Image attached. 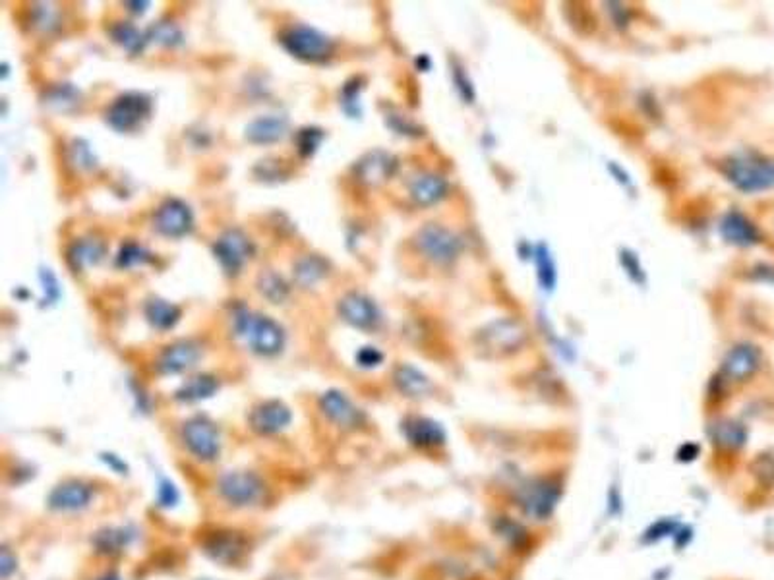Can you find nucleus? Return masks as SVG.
Returning <instances> with one entry per match:
<instances>
[{
    "instance_id": "f257e3e1",
    "label": "nucleus",
    "mask_w": 774,
    "mask_h": 580,
    "mask_svg": "<svg viewBox=\"0 0 774 580\" xmlns=\"http://www.w3.org/2000/svg\"><path fill=\"white\" fill-rule=\"evenodd\" d=\"M235 331L247 341L250 351L260 356H275L285 346V331L267 316L238 309L235 314Z\"/></svg>"
},
{
    "instance_id": "f03ea898",
    "label": "nucleus",
    "mask_w": 774,
    "mask_h": 580,
    "mask_svg": "<svg viewBox=\"0 0 774 580\" xmlns=\"http://www.w3.org/2000/svg\"><path fill=\"white\" fill-rule=\"evenodd\" d=\"M724 174L742 192H763L774 188V163L757 153L734 155L724 163Z\"/></svg>"
},
{
    "instance_id": "7ed1b4c3",
    "label": "nucleus",
    "mask_w": 774,
    "mask_h": 580,
    "mask_svg": "<svg viewBox=\"0 0 774 580\" xmlns=\"http://www.w3.org/2000/svg\"><path fill=\"white\" fill-rule=\"evenodd\" d=\"M217 492L223 501L237 509L257 505L264 497V482L257 474L247 470L227 472L217 480Z\"/></svg>"
},
{
    "instance_id": "20e7f679",
    "label": "nucleus",
    "mask_w": 774,
    "mask_h": 580,
    "mask_svg": "<svg viewBox=\"0 0 774 580\" xmlns=\"http://www.w3.org/2000/svg\"><path fill=\"white\" fill-rule=\"evenodd\" d=\"M415 244L426 260H430L436 265L454 263L461 252V240L454 232L434 223L422 227L417 232Z\"/></svg>"
},
{
    "instance_id": "39448f33",
    "label": "nucleus",
    "mask_w": 774,
    "mask_h": 580,
    "mask_svg": "<svg viewBox=\"0 0 774 580\" xmlns=\"http://www.w3.org/2000/svg\"><path fill=\"white\" fill-rule=\"evenodd\" d=\"M283 47L296 58L308 62H321L331 57L333 41L326 35L310 25H294L281 39Z\"/></svg>"
},
{
    "instance_id": "423d86ee",
    "label": "nucleus",
    "mask_w": 774,
    "mask_h": 580,
    "mask_svg": "<svg viewBox=\"0 0 774 580\" xmlns=\"http://www.w3.org/2000/svg\"><path fill=\"white\" fill-rule=\"evenodd\" d=\"M183 442L188 453L202 462H213L221 455V435L217 425L203 416L192 418L183 425Z\"/></svg>"
},
{
    "instance_id": "0eeeda50",
    "label": "nucleus",
    "mask_w": 774,
    "mask_h": 580,
    "mask_svg": "<svg viewBox=\"0 0 774 580\" xmlns=\"http://www.w3.org/2000/svg\"><path fill=\"white\" fill-rule=\"evenodd\" d=\"M151 114V99L144 94L130 92L114 99L107 111V122L116 132H134Z\"/></svg>"
},
{
    "instance_id": "6e6552de",
    "label": "nucleus",
    "mask_w": 774,
    "mask_h": 580,
    "mask_svg": "<svg viewBox=\"0 0 774 580\" xmlns=\"http://www.w3.org/2000/svg\"><path fill=\"white\" fill-rule=\"evenodd\" d=\"M254 248L250 238L238 228H230L223 232L219 240L213 244V254L217 262L221 263L227 275H237L238 271L250 260Z\"/></svg>"
},
{
    "instance_id": "1a4fd4ad",
    "label": "nucleus",
    "mask_w": 774,
    "mask_h": 580,
    "mask_svg": "<svg viewBox=\"0 0 774 580\" xmlns=\"http://www.w3.org/2000/svg\"><path fill=\"white\" fill-rule=\"evenodd\" d=\"M339 316L356 329H376L382 321L378 304L360 292H348L339 300Z\"/></svg>"
},
{
    "instance_id": "9d476101",
    "label": "nucleus",
    "mask_w": 774,
    "mask_h": 580,
    "mask_svg": "<svg viewBox=\"0 0 774 580\" xmlns=\"http://www.w3.org/2000/svg\"><path fill=\"white\" fill-rule=\"evenodd\" d=\"M153 227L166 238H183L194 228L192 210L180 200H166L155 213Z\"/></svg>"
},
{
    "instance_id": "9b49d317",
    "label": "nucleus",
    "mask_w": 774,
    "mask_h": 580,
    "mask_svg": "<svg viewBox=\"0 0 774 580\" xmlns=\"http://www.w3.org/2000/svg\"><path fill=\"white\" fill-rule=\"evenodd\" d=\"M760 352L753 344H738L726 354L722 362L720 379L726 383H742L750 379L759 370Z\"/></svg>"
},
{
    "instance_id": "f8f14e48",
    "label": "nucleus",
    "mask_w": 774,
    "mask_h": 580,
    "mask_svg": "<svg viewBox=\"0 0 774 580\" xmlns=\"http://www.w3.org/2000/svg\"><path fill=\"white\" fill-rule=\"evenodd\" d=\"M95 497L94 487L82 480H68L57 486L49 495V507L58 513H76L84 511Z\"/></svg>"
},
{
    "instance_id": "ddd939ff",
    "label": "nucleus",
    "mask_w": 774,
    "mask_h": 580,
    "mask_svg": "<svg viewBox=\"0 0 774 580\" xmlns=\"http://www.w3.org/2000/svg\"><path fill=\"white\" fill-rule=\"evenodd\" d=\"M481 339L486 351L508 354L518 351V348L523 344L525 329L519 321L501 319V321H494L492 326H488L481 333Z\"/></svg>"
},
{
    "instance_id": "4468645a",
    "label": "nucleus",
    "mask_w": 774,
    "mask_h": 580,
    "mask_svg": "<svg viewBox=\"0 0 774 580\" xmlns=\"http://www.w3.org/2000/svg\"><path fill=\"white\" fill-rule=\"evenodd\" d=\"M292 420L291 408L281 401H266L250 412V428L260 435H275L289 428Z\"/></svg>"
},
{
    "instance_id": "2eb2a0df",
    "label": "nucleus",
    "mask_w": 774,
    "mask_h": 580,
    "mask_svg": "<svg viewBox=\"0 0 774 580\" xmlns=\"http://www.w3.org/2000/svg\"><path fill=\"white\" fill-rule=\"evenodd\" d=\"M202 358V346L196 341H178L166 346L158 360V370L163 376H176L192 370Z\"/></svg>"
},
{
    "instance_id": "dca6fc26",
    "label": "nucleus",
    "mask_w": 774,
    "mask_h": 580,
    "mask_svg": "<svg viewBox=\"0 0 774 580\" xmlns=\"http://www.w3.org/2000/svg\"><path fill=\"white\" fill-rule=\"evenodd\" d=\"M320 408L324 412V416L333 422L339 428H356L363 422V412H360L351 398L338 389H329L320 398Z\"/></svg>"
},
{
    "instance_id": "f3484780",
    "label": "nucleus",
    "mask_w": 774,
    "mask_h": 580,
    "mask_svg": "<svg viewBox=\"0 0 774 580\" xmlns=\"http://www.w3.org/2000/svg\"><path fill=\"white\" fill-rule=\"evenodd\" d=\"M403 433L409 440V443H412L415 447H420V449L440 447L446 442V432H444L442 425L430 420V418H422V416L405 420Z\"/></svg>"
},
{
    "instance_id": "a211bd4d",
    "label": "nucleus",
    "mask_w": 774,
    "mask_h": 580,
    "mask_svg": "<svg viewBox=\"0 0 774 580\" xmlns=\"http://www.w3.org/2000/svg\"><path fill=\"white\" fill-rule=\"evenodd\" d=\"M289 122L283 116H260L247 126V139L256 146L277 144L287 136Z\"/></svg>"
},
{
    "instance_id": "6ab92c4d",
    "label": "nucleus",
    "mask_w": 774,
    "mask_h": 580,
    "mask_svg": "<svg viewBox=\"0 0 774 580\" xmlns=\"http://www.w3.org/2000/svg\"><path fill=\"white\" fill-rule=\"evenodd\" d=\"M395 159L390 153L385 151H374L368 153L364 159L358 161L356 173L360 180H364L368 184H380L383 180L390 178L395 171Z\"/></svg>"
},
{
    "instance_id": "aec40b11",
    "label": "nucleus",
    "mask_w": 774,
    "mask_h": 580,
    "mask_svg": "<svg viewBox=\"0 0 774 580\" xmlns=\"http://www.w3.org/2000/svg\"><path fill=\"white\" fill-rule=\"evenodd\" d=\"M720 232L730 244L735 246H752L759 240V232L750 219L738 211L728 213L720 223Z\"/></svg>"
},
{
    "instance_id": "412c9836",
    "label": "nucleus",
    "mask_w": 774,
    "mask_h": 580,
    "mask_svg": "<svg viewBox=\"0 0 774 580\" xmlns=\"http://www.w3.org/2000/svg\"><path fill=\"white\" fill-rule=\"evenodd\" d=\"M409 190H410V198L418 205H434L446 198L447 183L440 174L426 173L412 180Z\"/></svg>"
},
{
    "instance_id": "4be33fe9",
    "label": "nucleus",
    "mask_w": 774,
    "mask_h": 580,
    "mask_svg": "<svg viewBox=\"0 0 774 580\" xmlns=\"http://www.w3.org/2000/svg\"><path fill=\"white\" fill-rule=\"evenodd\" d=\"M103 255H105V246H103L101 240L82 238V240H76L70 246L68 263L76 271H82L86 267L97 265L103 260Z\"/></svg>"
},
{
    "instance_id": "5701e85b",
    "label": "nucleus",
    "mask_w": 774,
    "mask_h": 580,
    "mask_svg": "<svg viewBox=\"0 0 774 580\" xmlns=\"http://www.w3.org/2000/svg\"><path fill=\"white\" fill-rule=\"evenodd\" d=\"M393 381H395L399 391L407 397H412V398L428 395L432 389L430 379L426 378L420 370L412 368V366H399L393 373Z\"/></svg>"
},
{
    "instance_id": "b1692460",
    "label": "nucleus",
    "mask_w": 774,
    "mask_h": 580,
    "mask_svg": "<svg viewBox=\"0 0 774 580\" xmlns=\"http://www.w3.org/2000/svg\"><path fill=\"white\" fill-rule=\"evenodd\" d=\"M180 308L169 300L163 299H151L146 304V317L149 326L158 331H169L180 321Z\"/></svg>"
},
{
    "instance_id": "393cba45",
    "label": "nucleus",
    "mask_w": 774,
    "mask_h": 580,
    "mask_svg": "<svg viewBox=\"0 0 774 580\" xmlns=\"http://www.w3.org/2000/svg\"><path fill=\"white\" fill-rule=\"evenodd\" d=\"M556 499H558L556 489L542 482L538 486H533L531 489H526V494L523 497V505L528 514L544 517V514H548L552 507L556 505Z\"/></svg>"
},
{
    "instance_id": "a878e982",
    "label": "nucleus",
    "mask_w": 774,
    "mask_h": 580,
    "mask_svg": "<svg viewBox=\"0 0 774 580\" xmlns=\"http://www.w3.org/2000/svg\"><path fill=\"white\" fill-rule=\"evenodd\" d=\"M328 275V262L320 255H306L294 265V281L301 287H314Z\"/></svg>"
},
{
    "instance_id": "bb28decb",
    "label": "nucleus",
    "mask_w": 774,
    "mask_h": 580,
    "mask_svg": "<svg viewBox=\"0 0 774 580\" xmlns=\"http://www.w3.org/2000/svg\"><path fill=\"white\" fill-rule=\"evenodd\" d=\"M219 383L212 376H196L188 379L180 389L176 391V398L183 403H198L203 398H210L215 395Z\"/></svg>"
},
{
    "instance_id": "cd10ccee",
    "label": "nucleus",
    "mask_w": 774,
    "mask_h": 580,
    "mask_svg": "<svg viewBox=\"0 0 774 580\" xmlns=\"http://www.w3.org/2000/svg\"><path fill=\"white\" fill-rule=\"evenodd\" d=\"M111 35L114 39V43H119L130 55L141 53L146 43H148V33H141L136 25L128 23V22L116 23L114 28L111 30Z\"/></svg>"
},
{
    "instance_id": "c85d7f7f",
    "label": "nucleus",
    "mask_w": 774,
    "mask_h": 580,
    "mask_svg": "<svg viewBox=\"0 0 774 580\" xmlns=\"http://www.w3.org/2000/svg\"><path fill=\"white\" fill-rule=\"evenodd\" d=\"M257 289H260V292L266 296V299L274 304L283 302L289 296L287 282L283 281L281 275L274 273V271H267V273L260 275V279H257Z\"/></svg>"
},
{
    "instance_id": "c756f323",
    "label": "nucleus",
    "mask_w": 774,
    "mask_h": 580,
    "mask_svg": "<svg viewBox=\"0 0 774 580\" xmlns=\"http://www.w3.org/2000/svg\"><path fill=\"white\" fill-rule=\"evenodd\" d=\"M713 437H715V442H716L718 445L735 449V447L743 445V442H745V430L742 428L740 424L730 422V420H724V422H718V424L715 425V433H713Z\"/></svg>"
},
{
    "instance_id": "7c9ffc66",
    "label": "nucleus",
    "mask_w": 774,
    "mask_h": 580,
    "mask_svg": "<svg viewBox=\"0 0 774 580\" xmlns=\"http://www.w3.org/2000/svg\"><path fill=\"white\" fill-rule=\"evenodd\" d=\"M242 549L244 548L240 544V540H237L235 536H225V538H219V540L215 538L208 546V551L213 553V558L219 561H223V563L237 561Z\"/></svg>"
},
{
    "instance_id": "2f4dec72",
    "label": "nucleus",
    "mask_w": 774,
    "mask_h": 580,
    "mask_svg": "<svg viewBox=\"0 0 774 580\" xmlns=\"http://www.w3.org/2000/svg\"><path fill=\"white\" fill-rule=\"evenodd\" d=\"M324 138H326L324 130L314 126H306L302 130L296 132V149H299L301 157H312L321 141H324Z\"/></svg>"
},
{
    "instance_id": "473e14b6",
    "label": "nucleus",
    "mask_w": 774,
    "mask_h": 580,
    "mask_svg": "<svg viewBox=\"0 0 774 580\" xmlns=\"http://www.w3.org/2000/svg\"><path fill=\"white\" fill-rule=\"evenodd\" d=\"M536 267H538V279L542 289L552 290L554 285H556V265H554L544 244H540L536 248Z\"/></svg>"
},
{
    "instance_id": "72a5a7b5",
    "label": "nucleus",
    "mask_w": 774,
    "mask_h": 580,
    "mask_svg": "<svg viewBox=\"0 0 774 580\" xmlns=\"http://www.w3.org/2000/svg\"><path fill=\"white\" fill-rule=\"evenodd\" d=\"M148 41H155L165 47H175L183 41V33L171 22H159L148 31Z\"/></svg>"
},
{
    "instance_id": "f704fd0d",
    "label": "nucleus",
    "mask_w": 774,
    "mask_h": 580,
    "mask_svg": "<svg viewBox=\"0 0 774 580\" xmlns=\"http://www.w3.org/2000/svg\"><path fill=\"white\" fill-rule=\"evenodd\" d=\"M149 260H151V254L148 250L138 246V244H124L119 255H116V265L128 269V267L144 265Z\"/></svg>"
},
{
    "instance_id": "c9c22d12",
    "label": "nucleus",
    "mask_w": 774,
    "mask_h": 580,
    "mask_svg": "<svg viewBox=\"0 0 774 580\" xmlns=\"http://www.w3.org/2000/svg\"><path fill=\"white\" fill-rule=\"evenodd\" d=\"M360 89H363V85H360L358 80H351L348 84H345L343 94H341V105H343L346 114H351V116L360 114V109H358Z\"/></svg>"
},
{
    "instance_id": "e433bc0d",
    "label": "nucleus",
    "mask_w": 774,
    "mask_h": 580,
    "mask_svg": "<svg viewBox=\"0 0 774 580\" xmlns=\"http://www.w3.org/2000/svg\"><path fill=\"white\" fill-rule=\"evenodd\" d=\"M39 279H41V285L45 290V302H49V304L57 302L60 299V285H58V279L55 277L53 271L41 269Z\"/></svg>"
},
{
    "instance_id": "4c0bfd02",
    "label": "nucleus",
    "mask_w": 774,
    "mask_h": 580,
    "mask_svg": "<svg viewBox=\"0 0 774 580\" xmlns=\"http://www.w3.org/2000/svg\"><path fill=\"white\" fill-rule=\"evenodd\" d=\"M356 362L363 368H376L383 362V354L376 346H363L356 354Z\"/></svg>"
},
{
    "instance_id": "58836bf2",
    "label": "nucleus",
    "mask_w": 774,
    "mask_h": 580,
    "mask_svg": "<svg viewBox=\"0 0 774 580\" xmlns=\"http://www.w3.org/2000/svg\"><path fill=\"white\" fill-rule=\"evenodd\" d=\"M128 536L124 531H111V532H107V534H101V540H105L101 544V548L103 549H107V551H119L122 546H126L128 544Z\"/></svg>"
},
{
    "instance_id": "ea45409f",
    "label": "nucleus",
    "mask_w": 774,
    "mask_h": 580,
    "mask_svg": "<svg viewBox=\"0 0 774 580\" xmlns=\"http://www.w3.org/2000/svg\"><path fill=\"white\" fill-rule=\"evenodd\" d=\"M454 80H455V84H457V89L461 92V95L467 99V103H471L472 99H474V92H472V85H471V82L467 80V77H464V74L461 72V68H455L454 70Z\"/></svg>"
},
{
    "instance_id": "a19ab883",
    "label": "nucleus",
    "mask_w": 774,
    "mask_h": 580,
    "mask_svg": "<svg viewBox=\"0 0 774 580\" xmlns=\"http://www.w3.org/2000/svg\"><path fill=\"white\" fill-rule=\"evenodd\" d=\"M622 263H624V267L627 269V273H629L631 277H634L635 281H639V279L643 277V269H641L639 260H637V257H635L634 254L624 252V254H622Z\"/></svg>"
},
{
    "instance_id": "79ce46f5",
    "label": "nucleus",
    "mask_w": 774,
    "mask_h": 580,
    "mask_svg": "<svg viewBox=\"0 0 774 580\" xmlns=\"http://www.w3.org/2000/svg\"><path fill=\"white\" fill-rule=\"evenodd\" d=\"M12 571H16V558L12 556L10 549L4 548L3 549V558H0V573H3V578L8 580Z\"/></svg>"
},
{
    "instance_id": "37998d69",
    "label": "nucleus",
    "mask_w": 774,
    "mask_h": 580,
    "mask_svg": "<svg viewBox=\"0 0 774 580\" xmlns=\"http://www.w3.org/2000/svg\"><path fill=\"white\" fill-rule=\"evenodd\" d=\"M128 10H132L134 14H144V12L151 6L149 3H126Z\"/></svg>"
},
{
    "instance_id": "c03bdc74",
    "label": "nucleus",
    "mask_w": 774,
    "mask_h": 580,
    "mask_svg": "<svg viewBox=\"0 0 774 580\" xmlns=\"http://www.w3.org/2000/svg\"><path fill=\"white\" fill-rule=\"evenodd\" d=\"M77 151H84V153H89V149H87L86 146H82V147H77V149H76V153H77ZM76 159H77V161H80V165H84L82 161L86 159V155H80V157H76ZM87 163H89V165H92V166L95 165V161H94V157H92V155H87Z\"/></svg>"
},
{
    "instance_id": "a18cd8bd",
    "label": "nucleus",
    "mask_w": 774,
    "mask_h": 580,
    "mask_svg": "<svg viewBox=\"0 0 774 580\" xmlns=\"http://www.w3.org/2000/svg\"><path fill=\"white\" fill-rule=\"evenodd\" d=\"M99 580H121L119 578V575H114V573H107V575H103Z\"/></svg>"
}]
</instances>
